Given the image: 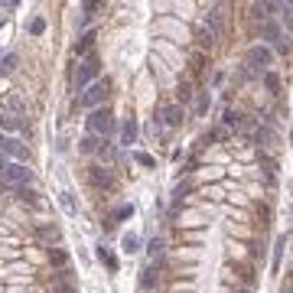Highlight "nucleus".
<instances>
[{
  "label": "nucleus",
  "instance_id": "obj_18",
  "mask_svg": "<svg viewBox=\"0 0 293 293\" xmlns=\"http://www.w3.org/2000/svg\"><path fill=\"white\" fill-rule=\"evenodd\" d=\"M78 150H82V153H95L98 150V140L88 134V137H82V140H78Z\"/></svg>",
  "mask_w": 293,
  "mask_h": 293
},
{
  "label": "nucleus",
  "instance_id": "obj_6",
  "mask_svg": "<svg viewBox=\"0 0 293 293\" xmlns=\"http://www.w3.org/2000/svg\"><path fill=\"white\" fill-rule=\"evenodd\" d=\"M0 176H3L7 183H13V186H26L33 179V173H30V166H26V163H7Z\"/></svg>",
  "mask_w": 293,
  "mask_h": 293
},
{
  "label": "nucleus",
  "instance_id": "obj_1",
  "mask_svg": "<svg viewBox=\"0 0 293 293\" xmlns=\"http://www.w3.org/2000/svg\"><path fill=\"white\" fill-rule=\"evenodd\" d=\"M114 130H118V118H114L108 108H95L88 114V134H91V137H108Z\"/></svg>",
  "mask_w": 293,
  "mask_h": 293
},
{
  "label": "nucleus",
  "instance_id": "obj_2",
  "mask_svg": "<svg viewBox=\"0 0 293 293\" xmlns=\"http://www.w3.org/2000/svg\"><path fill=\"white\" fill-rule=\"evenodd\" d=\"M108 95H111V82H108V78H98L95 85H88L85 91L78 95V101H75V104H78V108H91V111H95V108H98V104H101V101H104Z\"/></svg>",
  "mask_w": 293,
  "mask_h": 293
},
{
  "label": "nucleus",
  "instance_id": "obj_29",
  "mask_svg": "<svg viewBox=\"0 0 293 293\" xmlns=\"http://www.w3.org/2000/svg\"><path fill=\"white\" fill-rule=\"evenodd\" d=\"M52 293H72V287H62V283H55V287H52Z\"/></svg>",
  "mask_w": 293,
  "mask_h": 293
},
{
  "label": "nucleus",
  "instance_id": "obj_32",
  "mask_svg": "<svg viewBox=\"0 0 293 293\" xmlns=\"http://www.w3.org/2000/svg\"><path fill=\"white\" fill-rule=\"evenodd\" d=\"M290 280H293V271H290Z\"/></svg>",
  "mask_w": 293,
  "mask_h": 293
},
{
  "label": "nucleus",
  "instance_id": "obj_13",
  "mask_svg": "<svg viewBox=\"0 0 293 293\" xmlns=\"http://www.w3.org/2000/svg\"><path fill=\"white\" fill-rule=\"evenodd\" d=\"M49 260H52L55 267H65V264H69V251L65 248H49Z\"/></svg>",
  "mask_w": 293,
  "mask_h": 293
},
{
  "label": "nucleus",
  "instance_id": "obj_25",
  "mask_svg": "<svg viewBox=\"0 0 293 293\" xmlns=\"http://www.w3.org/2000/svg\"><path fill=\"white\" fill-rule=\"evenodd\" d=\"M134 215V206H121V208H114V218L118 222H124V218H130Z\"/></svg>",
  "mask_w": 293,
  "mask_h": 293
},
{
  "label": "nucleus",
  "instance_id": "obj_33",
  "mask_svg": "<svg viewBox=\"0 0 293 293\" xmlns=\"http://www.w3.org/2000/svg\"><path fill=\"white\" fill-rule=\"evenodd\" d=\"M244 293H251V290H244Z\"/></svg>",
  "mask_w": 293,
  "mask_h": 293
},
{
  "label": "nucleus",
  "instance_id": "obj_15",
  "mask_svg": "<svg viewBox=\"0 0 293 293\" xmlns=\"http://www.w3.org/2000/svg\"><path fill=\"white\" fill-rule=\"evenodd\" d=\"M91 183L95 186H114V179H111L108 170H91Z\"/></svg>",
  "mask_w": 293,
  "mask_h": 293
},
{
  "label": "nucleus",
  "instance_id": "obj_17",
  "mask_svg": "<svg viewBox=\"0 0 293 293\" xmlns=\"http://www.w3.org/2000/svg\"><path fill=\"white\" fill-rule=\"evenodd\" d=\"M13 69H17V55H13V52H7L3 59H0V72H3V75H10Z\"/></svg>",
  "mask_w": 293,
  "mask_h": 293
},
{
  "label": "nucleus",
  "instance_id": "obj_8",
  "mask_svg": "<svg viewBox=\"0 0 293 293\" xmlns=\"http://www.w3.org/2000/svg\"><path fill=\"white\" fill-rule=\"evenodd\" d=\"M137 143V118H124L121 124V147H130Z\"/></svg>",
  "mask_w": 293,
  "mask_h": 293
},
{
  "label": "nucleus",
  "instance_id": "obj_14",
  "mask_svg": "<svg viewBox=\"0 0 293 293\" xmlns=\"http://www.w3.org/2000/svg\"><path fill=\"white\" fill-rule=\"evenodd\" d=\"M98 260H101V264H108V271H118V258H114V254H111L104 244L98 248Z\"/></svg>",
  "mask_w": 293,
  "mask_h": 293
},
{
  "label": "nucleus",
  "instance_id": "obj_5",
  "mask_svg": "<svg viewBox=\"0 0 293 293\" xmlns=\"http://www.w3.org/2000/svg\"><path fill=\"white\" fill-rule=\"evenodd\" d=\"M244 62L251 65V72H264V69L274 62V52L267 49V46H251L248 55H244Z\"/></svg>",
  "mask_w": 293,
  "mask_h": 293
},
{
  "label": "nucleus",
  "instance_id": "obj_30",
  "mask_svg": "<svg viewBox=\"0 0 293 293\" xmlns=\"http://www.w3.org/2000/svg\"><path fill=\"white\" fill-rule=\"evenodd\" d=\"M3 166H7V160H3V153H0V173H3Z\"/></svg>",
  "mask_w": 293,
  "mask_h": 293
},
{
  "label": "nucleus",
  "instance_id": "obj_11",
  "mask_svg": "<svg viewBox=\"0 0 293 293\" xmlns=\"http://www.w3.org/2000/svg\"><path fill=\"white\" fill-rule=\"evenodd\" d=\"M121 251H124V254H134V251H140V238H137L134 231H127V235L121 238Z\"/></svg>",
  "mask_w": 293,
  "mask_h": 293
},
{
  "label": "nucleus",
  "instance_id": "obj_12",
  "mask_svg": "<svg viewBox=\"0 0 293 293\" xmlns=\"http://www.w3.org/2000/svg\"><path fill=\"white\" fill-rule=\"evenodd\" d=\"M0 127H7V130H23L26 124H23L17 114H0Z\"/></svg>",
  "mask_w": 293,
  "mask_h": 293
},
{
  "label": "nucleus",
  "instance_id": "obj_24",
  "mask_svg": "<svg viewBox=\"0 0 293 293\" xmlns=\"http://www.w3.org/2000/svg\"><path fill=\"white\" fill-rule=\"evenodd\" d=\"M225 127H235V130H238V127H241V114L228 111V114H225Z\"/></svg>",
  "mask_w": 293,
  "mask_h": 293
},
{
  "label": "nucleus",
  "instance_id": "obj_4",
  "mask_svg": "<svg viewBox=\"0 0 293 293\" xmlns=\"http://www.w3.org/2000/svg\"><path fill=\"white\" fill-rule=\"evenodd\" d=\"M260 39H267V43H271L277 52H287V46H290V39L283 36V30L277 26V23H271V20L260 23Z\"/></svg>",
  "mask_w": 293,
  "mask_h": 293
},
{
  "label": "nucleus",
  "instance_id": "obj_23",
  "mask_svg": "<svg viewBox=\"0 0 293 293\" xmlns=\"http://www.w3.org/2000/svg\"><path fill=\"white\" fill-rule=\"evenodd\" d=\"M264 85H267V91H277V88H280V78L274 75V72H267V75H264Z\"/></svg>",
  "mask_w": 293,
  "mask_h": 293
},
{
  "label": "nucleus",
  "instance_id": "obj_21",
  "mask_svg": "<svg viewBox=\"0 0 293 293\" xmlns=\"http://www.w3.org/2000/svg\"><path fill=\"white\" fill-rule=\"evenodd\" d=\"M30 33H33V36H43V33H46V20H43V17H36V20L30 23Z\"/></svg>",
  "mask_w": 293,
  "mask_h": 293
},
{
  "label": "nucleus",
  "instance_id": "obj_31",
  "mask_svg": "<svg viewBox=\"0 0 293 293\" xmlns=\"http://www.w3.org/2000/svg\"><path fill=\"white\" fill-rule=\"evenodd\" d=\"M290 140H293V130H290Z\"/></svg>",
  "mask_w": 293,
  "mask_h": 293
},
{
  "label": "nucleus",
  "instance_id": "obj_10",
  "mask_svg": "<svg viewBox=\"0 0 293 293\" xmlns=\"http://www.w3.org/2000/svg\"><path fill=\"white\" fill-rule=\"evenodd\" d=\"M163 121H166L170 127H179V124H183V108H179V104H170V108L163 111Z\"/></svg>",
  "mask_w": 293,
  "mask_h": 293
},
{
  "label": "nucleus",
  "instance_id": "obj_3",
  "mask_svg": "<svg viewBox=\"0 0 293 293\" xmlns=\"http://www.w3.org/2000/svg\"><path fill=\"white\" fill-rule=\"evenodd\" d=\"M98 72H101V62H98L95 55H88L85 62H78V69H75V88H82V91H85L88 85H95V82H98Z\"/></svg>",
  "mask_w": 293,
  "mask_h": 293
},
{
  "label": "nucleus",
  "instance_id": "obj_22",
  "mask_svg": "<svg viewBox=\"0 0 293 293\" xmlns=\"http://www.w3.org/2000/svg\"><path fill=\"white\" fill-rule=\"evenodd\" d=\"M59 202H62L65 212H75V199H72V192H62L59 195Z\"/></svg>",
  "mask_w": 293,
  "mask_h": 293
},
{
  "label": "nucleus",
  "instance_id": "obj_26",
  "mask_svg": "<svg viewBox=\"0 0 293 293\" xmlns=\"http://www.w3.org/2000/svg\"><path fill=\"white\" fill-rule=\"evenodd\" d=\"M134 160L140 163V166H153V156H150V153H134Z\"/></svg>",
  "mask_w": 293,
  "mask_h": 293
},
{
  "label": "nucleus",
  "instance_id": "obj_27",
  "mask_svg": "<svg viewBox=\"0 0 293 293\" xmlns=\"http://www.w3.org/2000/svg\"><path fill=\"white\" fill-rule=\"evenodd\" d=\"M150 254H153V258H156V254H163V241H160V238L150 241Z\"/></svg>",
  "mask_w": 293,
  "mask_h": 293
},
{
  "label": "nucleus",
  "instance_id": "obj_7",
  "mask_svg": "<svg viewBox=\"0 0 293 293\" xmlns=\"http://www.w3.org/2000/svg\"><path fill=\"white\" fill-rule=\"evenodd\" d=\"M0 153H7V156H13L20 163H30V150L20 140H13V137H0Z\"/></svg>",
  "mask_w": 293,
  "mask_h": 293
},
{
  "label": "nucleus",
  "instance_id": "obj_20",
  "mask_svg": "<svg viewBox=\"0 0 293 293\" xmlns=\"http://www.w3.org/2000/svg\"><path fill=\"white\" fill-rule=\"evenodd\" d=\"M39 235H43L46 241H59V228H55V225H43V228H39Z\"/></svg>",
  "mask_w": 293,
  "mask_h": 293
},
{
  "label": "nucleus",
  "instance_id": "obj_19",
  "mask_svg": "<svg viewBox=\"0 0 293 293\" xmlns=\"http://www.w3.org/2000/svg\"><path fill=\"white\" fill-rule=\"evenodd\" d=\"M153 283H156V271H153V267H147V271H143V277H140V287H143V290H150Z\"/></svg>",
  "mask_w": 293,
  "mask_h": 293
},
{
  "label": "nucleus",
  "instance_id": "obj_16",
  "mask_svg": "<svg viewBox=\"0 0 293 293\" xmlns=\"http://www.w3.org/2000/svg\"><path fill=\"white\" fill-rule=\"evenodd\" d=\"M208 104H212V98H208V91H202L199 101H195V118H202V114L208 111Z\"/></svg>",
  "mask_w": 293,
  "mask_h": 293
},
{
  "label": "nucleus",
  "instance_id": "obj_9",
  "mask_svg": "<svg viewBox=\"0 0 293 293\" xmlns=\"http://www.w3.org/2000/svg\"><path fill=\"white\" fill-rule=\"evenodd\" d=\"M95 39H98V33H95V30H85V33H82V36L75 39V52H78V55H85L88 49L95 46Z\"/></svg>",
  "mask_w": 293,
  "mask_h": 293
},
{
  "label": "nucleus",
  "instance_id": "obj_28",
  "mask_svg": "<svg viewBox=\"0 0 293 293\" xmlns=\"http://www.w3.org/2000/svg\"><path fill=\"white\" fill-rule=\"evenodd\" d=\"M189 189H192V183H179V186H176V199H183Z\"/></svg>",
  "mask_w": 293,
  "mask_h": 293
}]
</instances>
